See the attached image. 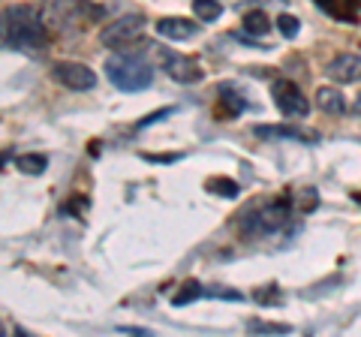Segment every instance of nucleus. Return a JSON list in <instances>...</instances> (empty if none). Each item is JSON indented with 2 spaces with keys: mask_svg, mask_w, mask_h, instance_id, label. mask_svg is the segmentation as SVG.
I'll return each mask as SVG.
<instances>
[{
  "mask_svg": "<svg viewBox=\"0 0 361 337\" xmlns=\"http://www.w3.org/2000/svg\"><path fill=\"white\" fill-rule=\"evenodd\" d=\"M4 46L13 51L37 54L49 46L45 21L33 6H9L4 9Z\"/></svg>",
  "mask_w": 361,
  "mask_h": 337,
  "instance_id": "obj_1",
  "label": "nucleus"
},
{
  "mask_svg": "<svg viewBox=\"0 0 361 337\" xmlns=\"http://www.w3.org/2000/svg\"><path fill=\"white\" fill-rule=\"evenodd\" d=\"M106 75H109V82L115 85L118 91L135 94V91L151 87L154 66L145 58H139V54H111V58L106 61Z\"/></svg>",
  "mask_w": 361,
  "mask_h": 337,
  "instance_id": "obj_2",
  "label": "nucleus"
},
{
  "mask_svg": "<svg viewBox=\"0 0 361 337\" xmlns=\"http://www.w3.org/2000/svg\"><path fill=\"white\" fill-rule=\"evenodd\" d=\"M292 214L295 211H292L289 199H274V202H262L259 208L244 211L238 226L247 238H262V235H277L280 229H286Z\"/></svg>",
  "mask_w": 361,
  "mask_h": 337,
  "instance_id": "obj_3",
  "label": "nucleus"
},
{
  "mask_svg": "<svg viewBox=\"0 0 361 337\" xmlns=\"http://www.w3.org/2000/svg\"><path fill=\"white\" fill-rule=\"evenodd\" d=\"M85 4L82 0H49L42 9V21H45V27H51V30H73L82 25V18H85Z\"/></svg>",
  "mask_w": 361,
  "mask_h": 337,
  "instance_id": "obj_4",
  "label": "nucleus"
},
{
  "mask_svg": "<svg viewBox=\"0 0 361 337\" xmlns=\"http://www.w3.org/2000/svg\"><path fill=\"white\" fill-rule=\"evenodd\" d=\"M157 61H160V66L169 73V78H175V82H180V85H196V82H202V66H199V61H193V58H187V54H178V51H172V49H157Z\"/></svg>",
  "mask_w": 361,
  "mask_h": 337,
  "instance_id": "obj_5",
  "label": "nucleus"
},
{
  "mask_svg": "<svg viewBox=\"0 0 361 337\" xmlns=\"http://www.w3.org/2000/svg\"><path fill=\"white\" fill-rule=\"evenodd\" d=\"M142 30H145L142 16H121L115 21H109V27H103L99 42H103L106 49H123V46H130L133 39H139Z\"/></svg>",
  "mask_w": 361,
  "mask_h": 337,
  "instance_id": "obj_6",
  "label": "nucleus"
},
{
  "mask_svg": "<svg viewBox=\"0 0 361 337\" xmlns=\"http://www.w3.org/2000/svg\"><path fill=\"white\" fill-rule=\"evenodd\" d=\"M271 97H274V106L283 111L286 118H307L310 111V103L307 97L301 94V87L295 82H289V78H280V82H274V87H271Z\"/></svg>",
  "mask_w": 361,
  "mask_h": 337,
  "instance_id": "obj_7",
  "label": "nucleus"
},
{
  "mask_svg": "<svg viewBox=\"0 0 361 337\" xmlns=\"http://www.w3.org/2000/svg\"><path fill=\"white\" fill-rule=\"evenodd\" d=\"M51 75H54V82H61L63 87H70V91H90V87L97 85L94 70H90L87 63H75V61H61L51 70Z\"/></svg>",
  "mask_w": 361,
  "mask_h": 337,
  "instance_id": "obj_8",
  "label": "nucleus"
},
{
  "mask_svg": "<svg viewBox=\"0 0 361 337\" xmlns=\"http://www.w3.org/2000/svg\"><path fill=\"white\" fill-rule=\"evenodd\" d=\"M325 73H329V78H331V82H337V85H355V82H361V54H349V51L337 54V58L325 66Z\"/></svg>",
  "mask_w": 361,
  "mask_h": 337,
  "instance_id": "obj_9",
  "label": "nucleus"
},
{
  "mask_svg": "<svg viewBox=\"0 0 361 337\" xmlns=\"http://www.w3.org/2000/svg\"><path fill=\"white\" fill-rule=\"evenodd\" d=\"M157 33L166 39H190L199 33L196 21H187V18H160L157 21Z\"/></svg>",
  "mask_w": 361,
  "mask_h": 337,
  "instance_id": "obj_10",
  "label": "nucleus"
},
{
  "mask_svg": "<svg viewBox=\"0 0 361 337\" xmlns=\"http://www.w3.org/2000/svg\"><path fill=\"white\" fill-rule=\"evenodd\" d=\"M259 139H292V142H316V133H307L301 127H256Z\"/></svg>",
  "mask_w": 361,
  "mask_h": 337,
  "instance_id": "obj_11",
  "label": "nucleus"
},
{
  "mask_svg": "<svg viewBox=\"0 0 361 337\" xmlns=\"http://www.w3.org/2000/svg\"><path fill=\"white\" fill-rule=\"evenodd\" d=\"M316 106H319L325 115H343L346 99L337 87H319V91H316Z\"/></svg>",
  "mask_w": 361,
  "mask_h": 337,
  "instance_id": "obj_12",
  "label": "nucleus"
},
{
  "mask_svg": "<svg viewBox=\"0 0 361 337\" xmlns=\"http://www.w3.org/2000/svg\"><path fill=\"white\" fill-rule=\"evenodd\" d=\"M18 172H25V175H42L45 172V166H49V157H42V154H21L18 160Z\"/></svg>",
  "mask_w": 361,
  "mask_h": 337,
  "instance_id": "obj_13",
  "label": "nucleus"
},
{
  "mask_svg": "<svg viewBox=\"0 0 361 337\" xmlns=\"http://www.w3.org/2000/svg\"><path fill=\"white\" fill-rule=\"evenodd\" d=\"M202 295H208V286H202V283H196V280H190V283H184L180 286V292L172 298V305H190V301H196V298H202Z\"/></svg>",
  "mask_w": 361,
  "mask_h": 337,
  "instance_id": "obj_14",
  "label": "nucleus"
},
{
  "mask_svg": "<svg viewBox=\"0 0 361 337\" xmlns=\"http://www.w3.org/2000/svg\"><path fill=\"white\" fill-rule=\"evenodd\" d=\"M244 30L250 33V37H265V33L271 30V21L265 13H247L244 16Z\"/></svg>",
  "mask_w": 361,
  "mask_h": 337,
  "instance_id": "obj_15",
  "label": "nucleus"
},
{
  "mask_svg": "<svg viewBox=\"0 0 361 337\" xmlns=\"http://www.w3.org/2000/svg\"><path fill=\"white\" fill-rule=\"evenodd\" d=\"M193 13L202 21H217L223 16V6H220V0H193Z\"/></svg>",
  "mask_w": 361,
  "mask_h": 337,
  "instance_id": "obj_16",
  "label": "nucleus"
},
{
  "mask_svg": "<svg viewBox=\"0 0 361 337\" xmlns=\"http://www.w3.org/2000/svg\"><path fill=\"white\" fill-rule=\"evenodd\" d=\"M247 329H250L253 334H289L292 325H286V322H259V319H250V322H247Z\"/></svg>",
  "mask_w": 361,
  "mask_h": 337,
  "instance_id": "obj_17",
  "label": "nucleus"
},
{
  "mask_svg": "<svg viewBox=\"0 0 361 337\" xmlns=\"http://www.w3.org/2000/svg\"><path fill=\"white\" fill-rule=\"evenodd\" d=\"M208 187H211L217 196H226V199H235V196H238V184H235V181H226V178H211Z\"/></svg>",
  "mask_w": 361,
  "mask_h": 337,
  "instance_id": "obj_18",
  "label": "nucleus"
},
{
  "mask_svg": "<svg viewBox=\"0 0 361 337\" xmlns=\"http://www.w3.org/2000/svg\"><path fill=\"white\" fill-rule=\"evenodd\" d=\"M277 30L283 33L286 39H292V37H295V33L301 30V25H298V18H292V16H280V18H277Z\"/></svg>",
  "mask_w": 361,
  "mask_h": 337,
  "instance_id": "obj_19",
  "label": "nucleus"
},
{
  "mask_svg": "<svg viewBox=\"0 0 361 337\" xmlns=\"http://www.w3.org/2000/svg\"><path fill=\"white\" fill-rule=\"evenodd\" d=\"M223 103H226V106H232V115H238V111L244 109V99L235 94V91H229V87H223Z\"/></svg>",
  "mask_w": 361,
  "mask_h": 337,
  "instance_id": "obj_20",
  "label": "nucleus"
},
{
  "mask_svg": "<svg viewBox=\"0 0 361 337\" xmlns=\"http://www.w3.org/2000/svg\"><path fill=\"white\" fill-rule=\"evenodd\" d=\"M253 298H256V301H262V305H268V301H277V298H280V289H277L274 283H268L265 289H259Z\"/></svg>",
  "mask_w": 361,
  "mask_h": 337,
  "instance_id": "obj_21",
  "label": "nucleus"
},
{
  "mask_svg": "<svg viewBox=\"0 0 361 337\" xmlns=\"http://www.w3.org/2000/svg\"><path fill=\"white\" fill-rule=\"evenodd\" d=\"M172 111H175L172 106H169V109H160V111H154V115H148V118H145V121L139 123V127H142V130H145V127H151V123H157V121H163L166 115H172Z\"/></svg>",
  "mask_w": 361,
  "mask_h": 337,
  "instance_id": "obj_22",
  "label": "nucleus"
},
{
  "mask_svg": "<svg viewBox=\"0 0 361 337\" xmlns=\"http://www.w3.org/2000/svg\"><path fill=\"white\" fill-rule=\"evenodd\" d=\"M118 331H121V334H139V337H148V334H151L148 329H130V325H121Z\"/></svg>",
  "mask_w": 361,
  "mask_h": 337,
  "instance_id": "obj_23",
  "label": "nucleus"
},
{
  "mask_svg": "<svg viewBox=\"0 0 361 337\" xmlns=\"http://www.w3.org/2000/svg\"><path fill=\"white\" fill-rule=\"evenodd\" d=\"M355 111H361V94H358V103H355Z\"/></svg>",
  "mask_w": 361,
  "mask_h": 337,
  "instance_id": "obj_24",
  "label": "nucleus"
}]
</instances>
